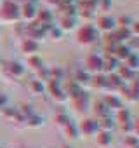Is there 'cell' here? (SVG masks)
Instances as JSON below:
<instances>
[{
    "mask_svg": "<svg viewBox=\"0 0 139 148\" xmlns=\"http://www.w3.org/2000/svg\"><path fill=\"white\" fill-rule=\"evenodd\" d=\"M19 19V5L14 4L12 0H4L0 2V21L12 23Z\"/></svg>",
    "mask_w": 139,
    "mask_h": 148,
    "instance_id": "obj_1",
    "label": "cell"
},
{
    "mask_svg": "<svg viewBox=\"0 0 139 148\" xmlns=\"http://www.w3.org/2000/svg\"><path fill=\"white\" fill-rule=\"evenodd\" d=\"M77 38H78V42L84 44V45H92L94 42H97L99 32H97L96 26H92V25H84V26L78 30Z\"/></svg>",
    "mask_w": 139,
    "mask_h": 148,
    "instance_id": "obj_2",
    "label": "cell"
},
{
    "mask_svg": "<svg viewBox=\"0 0 139 148\" xmlns=\"http://www.w3.org/2000/svg\"><path fill=\"white\" fill-rule=\"evenodd\" d=\"M85 71L91 73V75H97V73L103 71V58L97 54H91L85 59Z\"/></svg>",
    "mask_w": 139,
    "mask_h": 148,
    "instance_id": "obj_3",
    "label": "cell"
},
{
    "mask_svg": "<svg viewBox=\"0 0 139 148\" xmlns=\"http://www.w3.org/2000/svg\"><path fill=\"white\" fill-rule=\"evenodd\" d=\"M117 28V23L111 16H99L97 18V25H96V30L97 32H104V33H111L113 30Z\"/></svg>",
    "mask_w": 139,
    "mask_h": 148,
    "instance_id": "obj_4",
    "label": "cell"
},
{
    "mask_svg": "<svg viewBox=\"0 0 139 148\" xmlns=\"http://www.w3.org/2000/svg\"><path fill=\"white\" fill-rule=\"evenodd\" d=\"M77 129H78V132H82V134H87V136H91V134H96L97 131H99V127H97V122L96 120H92V119H84L78 125H77Z\"/></svg>",
    "mask_w": 139,
    "mask_h": 148,
    "instance_id": "obj_5",
    "label": "cell"
},
{
    "mask_svg": "<svg viewBox=\"0 0 139 148\" xmlns=\"http://www.w3.org/2000/svg\"><path fill=\"white\" fill-rule=\"evenodd\" d=\"M37 18V9L33 4H28L25 2L23 5H19V19H26V21H31Z\"/></svg>",
    "mask_w": 139,
    "mask_h": 148,
    "instance_id": "obj_6",
    "label": "cell"
},
{
    "mask_svg": "<svg viewBox=\"0 0 139 148\" xmlns=\"http://www.w3.org/2000/svg\"><path fill=\"white\" fill-rule=\"evenodd\" d=\"M50 82H49V91H50V94H52V98L54 99H57V101H64L68 96L64 94V91L61 89V84H59V80H52V79H49Z\"/></svg>",
    "mask_w": 139,
    "mask_h": 148,
    "instance_id": "obj_7",
    "label": "cell"
},
{
    "mask_svg": "<svg viewBox=\"0 0 139 148\" xmlns=\"http://www.w3.org/2000/svg\"><path fill=\"white\" fill-rule=\"evenodd\" d=\"M115 122H118L122 127H127V125H130V124H132L130 112H129V110H123V108H120V110L117 112V115H115Z\"/></svg>",
    "mask_w": 139,
    "mask_h": 148,
    "instance_id": "obj_8",
    "label": "cell"
},
{
    "mask_svg": "<svg viewBox=\"0 0 139 148\" xmlns=\"http://www.w3.org/2000/svg\"><path fill=\"white\" fill-rule=\"evenodd\" d=\"M7 71L12 77H23L25 75V66L21 63H18V61H11L9 66H7Z\"/></svg>",
    "mask_w": 139,
    "mask_h": 148,
    "instance_id": "obj_9",
    "label": "cell"
},
{
    "mask_svg": "<svg viewBox=\"0 0 139 148\" xmlns=\"http://www.w3.org/2000/svg\"><path fill=\"white\" fill-rule=\"evenodd\" d=\"M38 49H40L38 42L30 40V38H25V40H23V44H21V51H23V52H26V54H33V52H37Z\"/></svg>",
    "mask_w": 139,
    "mask_h": 148,
    "instance_id": "obj_10",
    "label": "cell"
},
{
    "mask_svg": "<svg viewBox=\"0 0 139 148\" xmlns=\"http://www.w3.org/2000/svg\"><path fill=\"white\" fill-rule=\"evenodd\" d=\"M96 141H97V145H99L101 148H108V146L111 145V134H110L108 131H97Z\"/></svg>",
    "mask_w": 139,
    "mask_h": 148,
    "instance_id": "obj_11",
    "label": "cell"
},
{
    "mask_svg": "<svg viewBox=\"0 0 139 148\" xmlns=\"http://www.w3.org/2000/svg\"><path fill=\"white\" fill-rule=\"evenodd\" d=\"M75 11H77V7L73 4H59L61 18H75Z\"/></svg>",
    "mask_w": 139,
    "mask_h": 148,
    "instance_id": "obj_12",
    "label": "cell"
},
{
    "mask_svg": "<svg viewBox=\"0 0 139 148\" xmlns=\"http://www.w3.org/2000/svg\"><path fill=\"white\" fill-rule=\"evenodd\" d=\"M59 23H61V25H59L57 28H59L61 32H64V30H73V28H75V18H61Z\"/></svg>",
    "mask_w": 139,
    "mask_h": 148,
    "instance_id": "obj_13",
    "label": "cell"
},
{
    "mask_svg": "<svg viewBox=\"0 0 139 148\" xmlns=\"http://www.w3.org/2000/svg\"><path fill=\"white\" fill-rule=\"evenodd\" d=\"M37 18L42 21V25H49L52 21V12L49 9H42V11H37Z\"/></svg>",
    "mask_w": 139,
    "mask_h": 148,
    "instance_id": "obj_14",
    "label": "cell"
},
{
    "mask_svg": "<svg viewBox=\"0 0 139 148\" xmlns=\"http://www.w3.org/2000/svg\"><path fill=\"white\" fill-rule=\"evenodd\" d=\"M91 84L94 86V87H99V89H103V87H106V77L104 75H92L91 77Z\"/></svg>",
    "mask_w": 139,
    "mask_h": 148,
    "instance_id": "obj_15",
    "label": "cell"
},
{
    "mask_svg": "<svg viewBox=\"0 0 139 148\" xmlns=\"http://www.w3.org/2000/svg\"><path fill=\"white\" fill-rule=\"evenodd\" d=\"M104 105H106L108 108H111V106H113V108H118V110L122 108V101H120V99H118L117 96H111V98H106V99H104Z\"/></svg>",
    "mask_w": 139,
    "mask_h": 148,
    "instance_id": "obj_16",
    "label": "cell"
},
{
    "mask_svg": "<svg viewBox=\"0 0 139 148\" xmlns=\"http://www.w3.org/2000/svg\"><path fill=\"white\" fill-rule=\"evenodd\" d=\"M64 131H66L68 138H73V139H77V138H78V129H77V125H73V124L64 125Z\"/></svg>",
    "mask_w": 139,
    "mask_h": 148,
    "instance_id": "obj_17",
    "label": "cell"
},
{
    "mask_svg": "<svg viewBox=\"0 0 139 148\" xmlns=\"http://www.w3.org/2000/svg\"><path fill=\"white\" fill-rule=\"evenodd\" d=\"M115 23L118 25V28H129L132 25V19L129 16H120L118 19H115Z\"/></svg>",
    "mask_w": 139,
    "mask_h": 148,
    "instance_id": "obj_18",
    "label": "cell"
},
{
    "mask_svg": "<svg viewBox=\"0 0 139 148\" xmlns=\"http://www.w3.org/2000/svg\"><path fill=\"white\" fill-rule=\"evenodd\" d=\"M26 125H28V127H40V125H42V119L33 113L31 117L26 119Z\"/></svg>",
    "mask_w": 139,
    "mask_h": 148,
    "instance_id": "obj_19",
    "label": "cell"
},
{
    "mask_svg": "<svg viewBox=\"0 0 139 148\" xmlns=\"http://www.w3.org/2000/svg\"><path fill=\"white\" fill-rule=\"evenodd\" d=\"M28 87L33 91V94H40V92L44 91V84H42V80H33V82H30Z\"/></svg>",
    "mask_w": 139,
    "mask_h": 148,
    "instance_id": "obj_20",
    "label": "cell"
},
{
    "mask_svg": "<svg viewBox=\"0 0 139 148\" xmlns=\"http://www.w3.org/2000/svg\"><path fill=\"white\" fill-rule=\"evenodd\" d=\"M28 63L31 64V68L37 71V70H40L44 64H42V59L40 58H37V56H30V59H28Z\"/></svg>",
    "mask_w": 139,
    "mask_h": 148,
    "instance_id": "obj_21",
    "label": "cell"
},
{
    "mask_svg": "<svg viewBox=\"0 0 139 148\" xmlns=\"http://www.w3.org/2000/svg\"><path fill=\"white\" fill-rule=\"evenodd\" d=\"M56 122H57L59 125H63V127H64V125H68V124H70V119H68L64 113H59V115L56 117Z\"/></svg>",
    "mask_w": 139,
    "mask_h": 148,
    "instance_id": "obj_22",
    "label": "cell"
},
{
    "mask_svg": "<svg viewBox=\"0 0 139 148\" xmlns=\"http://www.w3.org/2000/svg\"><path fill=\"white\" fill-rule=\"evenodd\" d=\"M125 145L130 146V148H137V139H136V136H129V138H125Z\"/></svg>",
    "mask_w": 139,
    "mask_h": 148,
    "instance_id": "obj_23",
    "label": "cell"
},
{
    "mask_svg": "<svg viewBox=\"0 0 139 148\" xmlns=\"http://www.w3.org/2000/svg\"><path fill=\"white\" fill-rule=\"evenodd\" d=\"M44 2H45L47 5H52V7H54V5H59V4H61V0H44Z\"/></svg>",
    "mask_w": 139,
    "mask_h": 148,
    "instance_id": "obj_24",
    "label": "cell"
},
{
    "mask_svg": "<svg viewBox=\"0 0 139 148\" xmlns=\"http://www.w3.org/2000/svg\"><path fill=\"white\" fill-rule=\"evenodd\" d=\"M63 148H72V146H63Z\"/></svg>",
    "mask_w": 139,
    "mask_h": 148,
    "instance_id": "obj_25",
    "label": "cell"
},
{
    "mask_svg": "<svg viewBox=\"0 0 139 148\" xmlns=\"http://www.w3.org/2000/svg\"><path fill=\"white\" fill-rule=\"evenodd\" d=\"M0 2H2V0H0Z\"/></svg>",
    "mask_w": 139,
    "mask_h": 148,
    "instance_id": "obj_26",
    "label": "cell"
}]
</instances>
